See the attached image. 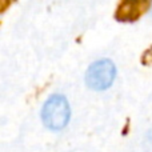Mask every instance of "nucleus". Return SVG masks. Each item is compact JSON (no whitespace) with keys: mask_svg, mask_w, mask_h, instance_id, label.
<instances>
[{"mask_svg":"<svg viewBox=\"0 0 152 152\" xmlns=\"http://www.w3.org/2000/svg\"><path fill=\"white\" fill-rule=\"evenodd\" d=\"M71 111L67 99L61 95H53L45 102L42 111L43 123L50 129L59 131L64 128L69 121Z\"/></svg>","mask_w":152,"mask_h":152,"instance_id":"obj_1","label":"nucleus"},{"mask_svg":"<svg viewBox=\"0 0 152 152\" xmlns=\"http://www.w3.org/2000/svg\"><path fill=\"white\" fill-rule=\"evenodd\" d=\"M116 76L115 64L111 60H99L89 66L86 72V83L91 89L103 91L111 87Z\"/></svg>","mask_w":152,"mask_h":152,"instance_id":"obj_2","label":"nucleus"},{"mask_svg":"<svg viewBox=\"0 0 152 152\" xmlns=\"http://www.w3.org/2000/svg\"><path fill=\"white\" fill-rule=\"evenodd\" d=\"M150 0H121L116 11V19L120 21H134L147 10Z\"/></svg>","mask_w":152,"mask_h":152,"instance_id":"obj_3","label":"nucleus"}]
</instances>
